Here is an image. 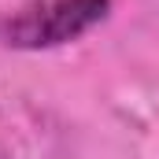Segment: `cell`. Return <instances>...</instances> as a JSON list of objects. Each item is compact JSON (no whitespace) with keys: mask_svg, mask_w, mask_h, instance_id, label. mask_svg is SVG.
Instances as JSON below:
<instances>
[{"mask_svg":"<svg viewBox=\"0 0 159 159\" xmlns=\"http://www.w3.org/2000/svg\"><path fill=\"white\" fill-rule=\"evenodd\" d=\"M111 15V0H30L0 15V44L7 48H59Z\"/></svg>","mask_w":159,"mask_h":159,"instance_id":"6da1fadb","label":"cell"}]
</instances>
